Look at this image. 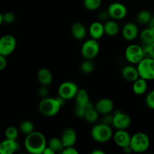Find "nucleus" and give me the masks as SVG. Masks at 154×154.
<instances>
[{"label": "nucleus", "mask_w": 154, "mask_h": 154, "mask_svg": "<svg viewBox=\"0 0 154 154\" xmlns=\"http://www.w3.org/2000/svg\"><path fill=\"white\" fill-rule=\"evenodd\" d=\"M24 146L27 152L32 154H42L47 147V141L45 135L40 132L34 131L26 135Z\"/></svg>", "instance_id": "f257e3e1"}, {"label": "nucleus", "mask_w": 154, "mask_h": 154, "mask_svg": "<svg viewBox=\"0 0 154 154\" xmlns=\"http://www.w3.org/2000/svg\"><path fill=\"white\" fill-rule=\"evenodd\" d=\"M61 108L57 98H44L38 105L39 111L47 117H53L57 114Z\"/></svg>", "instance_id": "f03ea898"}, {"label": "nucleus", "mask_w": 154, "mask_h": 154, "mask_svg": "<svg viewBox=\"0 0 154 154\" xmlns=\"http://www.w3.org/2000/svg\"><path fill=\"white\" fill-rule=\"evenodd\" d=\"M91 136L97 142H107L113 137L112 129L109 125L103 123L96 124L92 128Z\"/></svg>", "instance_id": "7ed1b4c3"}, {"label": "nucleus", "mask_w": 154, "mask_h": 154, "mask_svg": "<svg viewBox=\"0 0 154 154\" xmlns=\"http://www.w3.org/2000/svg\"><path fill=\"white\" fill-rule=\"evenodd\" d=\"M150 141L149 137L143 132H137L131 137L130 147L132 152L144 153L150 147Z\"/></svg>", "instance_id": "20e7f679"}, {"label": "nucleus", "mask_w": 154, "mask_h": 154, "mask_svg": "<svg viewBox=\"0 0 154 154\" xmlns=\"http://www.w3.org/2000/svg\"><path fill=\"white\" fill-rule=\"evenodd\" d=\"M140 78L147 81L154 80V60L153 58H144L137 66Z\"/></svg>", "instance_id": "39448f33"}, {"label": "nucleus", "mask_w": 154, "mask_h": 154, "mask_svg": "<svg viewBox=\"0 0 154 154\" xmlns=\"http://www.w3.org/2000/svg\"><path fill=\"white\" fill-rule=\"evenodd\" d=\"M99 45L97 40L93 38L85 41L81 47V54L84 58L93 60L99 53Z\"/></svg>", "instance_id": "423d86ee"}, {"label": "nucleus", "mask_w": 154, "mask_h": 154, "mask_svg": "<svg viewBox=\"0 0 154 154\" xmlns=\"http://www.w3.org/2000/svg\"><path fill=\"white\" fill-rule=\"evenodd\" d=\"M78 90L79 89L75 83L72 81H65L59 86L58 94L59 96L63 99L69 100L75 98Z\"/></svg>", "instance_id": "0eeeda50"}, {"label": "nucleus", "mask_w": 154, "mask_h": 154, "mask_svg": "<svg viewBox=\"0 0 154 154\" xmlns=\"http://www.w3.org/2000/svg\"><path fill=\"white\" fill-rule=\"evenodd\" d=\"M125 56L126 60L132 64H138L144 58L142 47L135 44L129 45L126 48Z\"/></svg>", "instance_id": "6e6552de"}, {"label": "nucleus", "mask_w": 154, "mask_h": 154, "mask_svg": "<svg viewBox=\"0 0 154 154\" xmlns=\"http://www.w3.org/2000/svg\"><path fill=\"white\" fill-rule=\"evenodd\" d=\"M17 46L16 38L11 35H5L0 38V54L7 57L14 52Z\"/></svg>", "instance_id": "1a4fd4ad"}, {"label": "nucleus", "mask_w": 154, "mask_h": 154, "mask_svg": "<svg viewBox=\"0 0 154 154\" xmlns=\"http://www.w3.org/2000/svg\"><path fill=\"white\" fill-rule=\"evenodd\" d=\"M107 11L110 17L115 20L123 19L127 14V8L123 3L120 2H112L110 4Z\"/></svg>", "instance_id": "9d476101"}, {"label": "nucleus", "mask_w": 154, "mask_h": 154, "mask_svg": "<svg viewBox=\"0 0 154 154\" xmlns=\"http://www.w3.org/2000/svg\"><path fill=\"white\" fill-rule=\"evenodd\" d=\"M130 117L121 111H116L113 114L112 126L117 129H126L131 125Z\"/></svg>", "instance_id": "9b49d317"}, {"label": "nucleus", "mask_w": 154, "mask_h": 154, "mask_svg": "<svg viewBox=\"0 0 154 154\" xmlns=\"http://www.w3.org/2000/svg\"><path fill=\"white\" fill-rule=\"evenodd\" d=\"M114 141L117 146H119L121 148L129 146L131 141V135L126 129H117L114 132Z\"/></svg>", "instance_id": "f8f14e48"}, {"label": "nucleus", "mask_w": 154, "mask_h": 154, "mask_svg": "<svg viewBox=\"0 0 154 154\" xmlns=\"http://www.w3.org/2000/svg\"><path fill=\"white\" fill-rule=\"evenodd\" d=\"M138 28L137 25L134 23L129 22L123 26L122 29V35L123 38L131 42L133 41L138 37Z\"/></svg>", "instance_id": "ddd939ff"}, {"label": "nucleus", "mask_w": 154, "mask_h": 154, "mask_svg": "<svg viewBox=\"0 0 154 154\" xmlns=\"http://www.w3.org/2000/svg\"><path fill=\"white\" fill-rule=\"evenodd\" d=\"M94 106L99 114L105 115V114H111L112 112L114 110V102L110 99L103 98V99H99Z\"/></svg>", "instance_id": "4468645a"}, {"label": "nucleus", "mask_w": 154, "mask_h": 154, "mask_svg": "<svg viewBox=\"0 0 154 154\" xmlns=\"http://www.w3.org/2000/svg\"><path fill=\"white\" fill-rule=\"evenodd\" d=\"M20 145L16 140L5 138L0 142V154H12L17 151Z\"/></svg>", "instance_id": "2eb2a0df"}, {"label": "nucleus", "mask_w": 154, "mask_h": 154, "mask_svg": "<svg viewBox=\"0 0 154 154\" xmlns=\"http://www.w3.org/2000/svg\"><path fill=\"white\" fill-rule=\"evenodd\" d=\"M60 138L63 141L64 147H72L75 145L77 141V133L75 129L72 128H67L63 131Z\"/></svg>", "instance_id": "dca6fc26"}, {"label": "nucleus", "mask_w": 154, "mask_h": 154, "mask_svg": "<svg viewBox=\"0 0 154 154\" xmlns=\"http://www.w3.org/2000/svg\"><path fill=\"white\" fill-rule=\"evenodd\" d=\"M122 76L126 81H129V82H134L135 80L140 78L138 69L134 67L133 66H131V65H128V66H124L123 68Z\"/></svg>", "instance_id": "f3484780"}, {"label": "nucleus", "mask_w": 154, "mask_h": 154, "mask_svg": "<svg viewBox=\"0 0 154 154\" xmlns=\"http://www.w3.org/2000/svg\"><path fill=\"white\" fill-rule=\"evenodd\" d=\"M89 32H90V35L92 38L98 40V39L101 38L105 34L104 24H102L101 22H99V21L93 22L90 25Z\"/></svg>", "instance_id": "a211bd4d"}, {"label": "nucleus", "mask_w": 154, "mask_h": 154, "mask_svg": "<svg viewBox=\"0 0 154 154\" xmlns=\"http://www.w3.org/2000/svg\"><path fill=\"white\" fill-rule=\"evenodd\" d=\"M37 78L42 85L48 86L52 83L53 75L49 69L42 68L39 69L37 74Z\"/></svg>", "instance_id": "6ab92c4d"}, {"label": "nucleus", "mask_w": 154, "mask_h": 154, "mask_svg": "<svg viewBox=\"0 0 154 154\" xmlns=\"http://www.w3.org/2000/svg\"><path fill=\"white\" fill-rule=\"evenodd\" d=\"M71 32L73 37L77 40H82L87 35L85 26L80 22H75L72 24Z\"/></svg>", "instance_id": "aec40b11"}, {"label": "nucleus", "mask_w": 154, "mask_h": 154, "mask_svg": "<svg viewBox=\"0 0 154 154\" xmlns=\"http://www.w3.org/2000/svg\"><path fill=\"white\" fill-rule=\"evenodd\" d=\"M105 33L109 36H115L118 34L120 31V26L115 20H107L104 23Z\"/></svg>", "instance_id": "412c9836"}, {"label": "nucleus", "mask_w": 154, "mask_h": 154, "mask_svg": "<svg viewBox=\"0 0 154 154\" xmlns=\"http://www.w3.org/2000/svg\"><path fill=\"white\" fill-rule=\"evenodd\" d=\"M147 80L144 79V78H138V79L135 80L133 82L132 90H133V92L136 95L141 96V95L144 94L146 93V91H147Z\"/></svg>", "instance_id": "4be33fe9"}, {"label": "nucleus", "mask_w": 154, "mask_h": 154, "mask_svg": "<svg viewBox=\"0 0 154 154\" xmlns=\"http://www.w3.org/2000/svg\"><path fill=\"white\" fill-rule=\"evenodd\" d=\"M140 38L144 45L152 44L154 42V30L150 27L145 29L140 33Z\"/></svg>", "instance_id": "5701e85b"}, {"label": "nucleus", "mask_w": 154, "mask_h": 154, "mask_svg": "<svg viewBox=\"0 0 154 154\" xmlns=\"http://www.w3.org/2000/svg\"><path fill=\"white\" fill-rule=\"evenodd\" d=\"M152 17L153 16L149 11L142 10L137 15L136 21L138 22V23L141 24V25H146V24L150 23Z\"/></svg>", "instance_id": "b1692460"}, {"label": "nucleus", "mask_w": 154, "mask_h": 154, "mask_svg": "<svg viewBox=\"0 0 154 154\" xmlns=\"http://www.w3.org/2000/svg\"><path fill=\"white\" fill-rule=\"evenodd\" d=\"M75 101H76V105H84L90 102V96L87 90L84 89L78 90L75 96Z\"/></svg>", "instance_id": "393cba45"}, {"label": "nucleus", "mask_w": 154, "mask_h": 154, "mask_svg": "<svg viewBox=\"0 0 154 154\" xmlns=\"http://www.w3.org/2000/svg\"><path fill=\"white\" fill-rule=\"evenodd\" d=\"M48 147L52 148L55 151V153H61L63 150L64 149V145L63 144L61 138L54 137L50 139L48 141Z\"/></svg>", "instance_id": "a878e982"}, {"label": "nucleus", "mask_w": 154, "mask_h": 154, "mask_svg": "<svg viewBox=\"0 0 154 154\" xmlns=\"http://www.w3.org/2000/svg\"><path fill=\"white\" fill-rule=\"evenodd\" d=\"M94 107L91 102H89L88 103L84 105H76L75 108V114L77 117H81V118H84V115H85L86 111L90 108H92Z\"/></svg>", "instance_id": "bb28decb"}, {"label": "nucleus", "mask_w": 154, "mask_h": 154, "mask_svg": "<svg viewBox=\"0 0 154 154\" xmlns=\"http://www.w3.org/2000/svg\"><path fill=\"white\" fill-rule=\"evenodd\" d=\"M19 129L22 133L25 134V135H29V134L32 133L35 131V126L34 124L32 123L29 120H24L22 121L20 124Z\"/></svg>", "instance_id": "cd10ccee"}, {"label": "nucleus", "mask_w": 154, "mask_h": 154, "mask_svg": "<svg viewBox=\"0 0 154 154\" xmlns=\"http://www.w3.org/2000/svg\"><path fill=\"white\" fill-rule=\"evenodd\" d=\"M99 115V112L96 111L94 106L93 108H90V109H88L86 111L84 118L89 123H94V122H96L98 120Z\"/></svg>", "instance_id": "c85d7f7f"}, {"label": "nucleus", "mask_w": 154, "mask_h": 154, "mask_svg": "<svg viewBox=\"0 0 154 154\" xmlns=\"http://www.w3.org/2000/svg\"><path fill=\"white\" fill-rule=\"evenodd\" d=\"M94 68L95 65L93 60H89V59H85V60L81 65V72L85 74H90L93 72Z\"/></svg>", "instance_id": "c756f323"}, {"label": "nucleus", "mask_w": 154, "mask_h": 154, "mask_svg": "<svg viewBox=\"0 0 154 154\" xmlns=\"http://www.w3.org/2000/svg\"><path fill=\"white\" fill-rule=\"evenodd\" d=\"M102 0H84V5L87 10H97L102 5Z\"/></svg>", "instance_id": "7c9ffc66"}, {"label": "nucleus", "mask_w": 154, "mask_h": 154, "mask_svg": "<svg viewBox=\"0 0 154 154\" xmlns=\"http://www.w3.org/2000/svg\"><path fill=\"white\" fill-rule=\"evenodd\" d=\"M18 135H19V130L14 126H9L5 132V138H8V139L16 140L17 138Z\"/></svg>", "instance_id": "2f4dec72"}, {"label": "nucleus", "mask_w": 154, "mask_h": 154, "mask_svg": "<svg viewBox=\"0 0 154 154\" xmlns=\"http://www.w3.org/2000/svg\"><path fill=\"white\" fill-rule=\"evenodd\" d=\"M143 54L144 58H152L154 51V48L152 44H145L142 47Z\"/></svg>", "instance_id": "473e14b6"}, {"label": "nucleus", "mask_w": 154, "mask_h": 154, "mask_svg": "<svg viewBox=\"0 0 154 154\" xmlns=\"http://www.w3.org/2000/svg\"><path fill=\"white\" fill-rule=\"evenodd\" d=\"M145 102L149 108L154 110V90L150 91L146 96Z\"/></svg>", "instance_id": "72a5a7b5"}, {"label": "nucleus", "mask_w": 154, "mask_h": 154, "mask_svg": "<svg viewBox=\"0 0 154 154\" xmlns=\"http://www.w3.org/2000/svg\"><path fill=\"white\" fill-rule=\"evenodd\" d=\"M3 23H5L7 24H11L14 22L15 20V14L12 12H6L4 14H2Z\"/></svg>", "instance_id": "f704fd0d"}, {"label": "nucleus", "mask_w": 154, "mask_h": 154, "mask_svg": "<svg viewBox=\"0 0 154 154\" xmlns=\"http://www.w3.org/2000/svg\"><path fill=\"white\" fill-rule=\"evenodd\" d=\"M38 93V96H40L41 98L44 99V98L48 97V93H49V90H48L47 86L42 85V87H41L40 88H39Z\"/></svg>", "instance_id": "c9c22d12"}, {"label": "nucleus", "mask_w": 154, "mask_h": 154, "mask_svg": "<svg viewBox=\"0 0 154 154\" xmlns=\"http://www.w3.org/2000/svg\"><path fill=\"white\" fill-rule=\"evenodd\" d=\"M61 153L63 154H78V151L74 147V146H72V147H64Z\"/></svg>", "instance_id": "e433bc0d"}, {"label": "nucleus", "mask_w": 154, "mask_h": 154, "mask_svg": "<svg viewBox=\"0 0 154 154\" xmlns=\"http://www.w3.org/2000/svg\"><path fill=\"white\" fill-rule=\"evenodd\" d=\"M102 123L107 125H112L113 123V115L111 114H105L103 119H102Z\"/></svg>", "instance_id": "4c0bfd02"}, {"label": "nucleus", "mask_w": 154, "mask_h": 154, "mask_svg": "<svg viewBox=\"0 0 154 154\" xmlns=\"http://www.w3.org/2000/svg\"><path fill=\"white\" fill-rule=\"evenodd\" d=\"M7 65V60L5 56L0 54V71L3 70L6 67Z\"/></svg>", "instance_id": "58836bf2"}, {"label": "nucleus", "mask_w": 154, "mask_h": 154, "mask_svg": "<svg viewBox=\"0 0 154 154\" xmlns=\"http://www.w3.org/2000/svg\"><path fill=\"white\" fill-rule=\"evenodd\" d=\"M108 17H109V14H108L107 11H101L99 14V19L100 20H106Z\"/></svg>", "instance_id": "ea45409f"}, {"label": "nucleus", "mask_w": 154, "mask_h": 154, "mask_svg": "<svg viewBox=\"0 0 154 154\" xmlns=\"http://www.w3.org/2000/svg\"><path fill=\"white\" fill-rule=\"evenodd\" d=\"M54 153H55V151H54L52 148H51L50 147L47 146V147L45 148V150H44L43 153L42 154H54Z\"/></svg>", "instance_id": "a19ab883"}, {"label": "nucleus", "mask_w": 154, "mask_h": 154, "mask_svg": "<svg viewBox=\"0 0 154 154\" xmlns=\"http://www.w3.org/2000/svg\"><path fill=\"white\" fill-rule=\"evenodd\" d=\"M123 152L126 154H129L132 152V150L130 147V146H127V147H124V148H123Z\"/></svg>", "instance_id": "79ce46f5"}, {"label": "nucleus", "mask_w": 154, "mask_h": 154, "mask_svg": "<svg viewBox=\"0 0 154 154\" xmlns=\"http://www.w3.org/2000/svg\"><path fill=\"white\" fill-rule=\"evenodd\" d=\"M92 154H105V152L102 150H95L92 152Z\"/></svg>", "instance_id": "37998d69"}, {"label": "nucleus", "mask_w": 154, "mask_h": 154, "mask_svg": "<svg viewBox=\"0 0 154 154\" xmlns=\"http://www.w3.org/2000/svg\"><path fill=\"white\" fill-rule=\"evenodd\" d=\"M149 27H150V28L153 29L154 30V16L152 17L151 20H150V23H149Z\"/></svg>", "instance_id": "c03bdc74"}, {"label": "nucleus", "mask_w": 154, "mask_h": 154, "mask_svg": "<svg viewBox=\"0 0 154 154\" xmlns=\"http://www.w3.org/2000/svg\"><path fill=\"white\" fill-rule=\"evenodd\" d=\"M3 23V19H2V14L0 13V26H1L2 23Z\"/></svg>", "instance_id": "a18cd8bd"}, {"label": "nucleus", "mask_w": 154, "mask_h": 154, "mask_svg": "<svg viewBox=\"0 0 154 154\" xmlns=\"http://www.w3.org/2000/svg\"><path fill=\"white\" fill-rule=\"evenodd\" d=\"M152 58H153L154 60V51H153V57H152Z\"/></svg>", "instance_id": "49530a36"}, {"label": "nucleus", "mask_w": 154, "mask_h": 154, "mask_svg": "<svg viewBox=\"0 0 154 154\" xmlns=\"http://www.w3.org/2000/svg\"><path fill=\"white\" fill-rule=\"evenodd\" d=\"M152 45H153V47L154 48V42H153V43H152Z\"/></svg>", "instance_id": "de8ad7c7"}]
</instances>
